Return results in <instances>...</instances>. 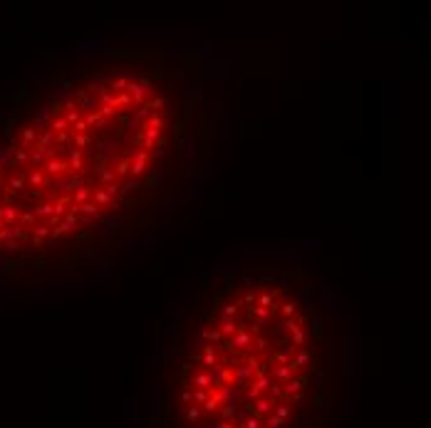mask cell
Listing matches in <instances>:
<instances>
[{"mask_svg": "<svg viewBox=\"0 0 431 428\" xmlns=\"http://www.w3.org/2000/svg\"><path fill=\"white\" fill-rule=\"evenodd\" d=\"M335 327L327 285L305 265L209 270L161 337L179 428H307L325 404Z\"/></svg>", "mask_w": 431, "mask_h": 428, "instance_id": "2", "label": "cell"}, {"mask_svg": "<svg viewBox=\"0 0 431 428\" xmlns=\"http://www.w3.org/2000/svg\"><path fill=\"white\" fill-rule=\"evenodd\" d=\"M196 47L89 45L0 102V283L107 268L199 193L218 137Z\"/></svg>", "mask_w": 431, "mask_h": 428, "instance_id": "1", "label": "cell"}]
</instances>
